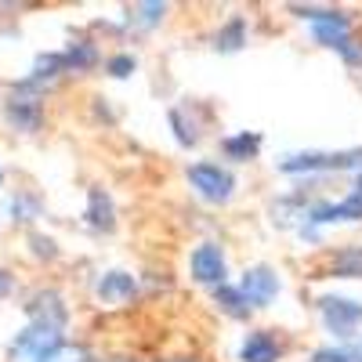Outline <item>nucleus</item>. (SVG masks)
<instances>
[{
    "instance_id": "nucleus-1",
    "label": "nucleus",
    "mask_w": 362,
    "mask_h": 362,
    "mask_svg": "<svg viewBox=\"0 0 362 362\" xmlns=\"http://www.w3.org/2000/svg\"><path fill=\"white\" fill-rule=\"evenodd\" d=\"M62 329H51V326H33L29 322L22 334L11 341L8 348V362H51V355L62 348Z\"/></svg>"
},
{
    "instance_id": "nucleus-2",
    "label": "nucleus",
    "mask_w": 362,
    "mask_h": 362,
    "mask_svg": "<svg viewBox=\"0 0 362 362\" xmlns=\"http://www.w3.org/2000/svg\"><path fill=\"white\" fill-rule=\"evenodd\" d=\"M283 174H319V170H351L362 167V148H348V153H293L276 163Z\"/></svg>"
},
{
    "instance_id": "nucleus-3",
    "label": "nucleus",
    "mask_w": 362,
    "mask_h": 362,
    "mask_svg": "<svg viewBox=\"0 0 362 362\" xmlns=\"http://www.w3.org/2000/svg\"><path fill=\"white\" fill-rule=\"evenodd\" d=\"M189 185L206 203H228L232 192H235V177H232V170H225L218 163H192L189 167Z\"/></svg>"
},
{
    "instance_id": "nucleus-4",
    "label": "nucleus",
    "mask_w": 362,
    "mask_h": 362,
    "mask_svg": "<svg viewBox=\"0 0 362 362\" xmlns=\"http://www.w3.org/2000/svg\"><path fill=\"white\" fill-rule=\"evenodd\" d=\"M319 315L326 322V329L341 341H351L355 329L362 326V300L351 297H322L319 300Z\"/></svg>"
},
{
    "instance_id": "nucleus-5",
    "label": "nucleus",
    "mask_w": 362,
    "mask_h": 362,
    "mask_svg": "<svg viewBox=\"0 0 362 362\" xmlns=\"http://www.w3.org/2000/svg\"><path fill=\"white\" fill-rule=\"evenodd\" d=\"M279 290H283V283H279V276H276L268 264L247 268V272H243V283H239V293L247 297L250 308H268L272 300L279 297Z\"/></svg>"
},
{
    "instance_id": "nucleus-6",
    "label": "nucleus",
    "mask_w": 362,
    "mask_h": 362,
    "mask_svg": "<svg viewBox=\"0 0 362 362\" xmlns=\"http://www.w3.org/2000/svg\"><path fill=\"white\" fill-rule=\"evenodd\" d=\"M189 272L192 279L203 283V286H225V276H228V264H225V250L218 243H199L189 257Z\"/></svg>"
},
{
    "instance_id": "nucleus-7",
    "label": "nucleus",
    "mask_w": 362,
    "mask_h": 362,
    "mask_svg": "<svg viewBox=\"0 0 362 362\" xmlns=\"http://www.w3.org/2000/svg\"><path fill=\"white\" fill-rule=\"evenodd\" d=\"M25 315L33 319V326H51V329H66L69 308L58 290H37L25 305Z\"/></svg>"
},
{
    "instance_id": "nucleus-8",
    "label": "nucleus",
    "mask_w": 362,
    "mask_h": 362,
    "mask_svg": "<svg viewBox=\"0 0 362 362\" xmlns=\"http://www.w3.org/2000/svg\"><path fill=\"white\" fill-rule=\"evenodd\" d=\"M8 119L18 127V131H37L40 119H44V109H40V98L29 95V87L22 83L15 90V98L8 102Z\"/></svg>"
},
{
    "instance_id": "nucleus-9",
    "label": "nucleus",
    "mask_w": 362,
    "mask_h": 362,
    "mask_svg": "<svg viewBox=\"0 0 362 362\" xmlns=\"http://www.w3.org/2000/svg\"><path fill=\"white\" fill-rule=\"evenodd\" d=\"M95 293L98 300H105V305H124V300H131L138 293V279L131 276V272H105V276L95 283Z\"/></svg>"
},
{
    "instance_id": "nucleus-10",
    "label": "nucleus",
    "mask_w": 362,
    "mask_h": 362,
    "mask_svg": "<svg viewBox=\"0 0 362 362\" xmlns=\"http://www.w3.org/2000/svg\"><path fill=\"white\" fill-rule=\"evenodd\" d=\"M279 355H283L279 341L264 334V329H254L243 341V348H239V362H279Z\"/></svg>"
},
{
    "instance_id": "nucleus-11",
    "label": "nucleus",
    "mask_w": 362,
    "mask_h": 362,
    "mask_svg": "<svg viewBox=\"0 0 362 362\" xmlns=\"http://www.w3.org/2000/svg\"><path fill=\"white\" fill-rule=\"evenodd\" d=\"M87 225L98 228V232H112L116 228V206L112 199L105 196V189H90L87 192Z\"/></svg>"
},
{
    "instance_id": "nucleus-12",
    "label": "nucleus",
    "mask_w": 362,
    "mask_h": 362,
    "mask_svg": "<svg viewBox=\"0 0 362 362\" xmlns=\"http://www.w3.org/2000/svg\"><path fill=\"white\" fill-rule=\"evenodd\" d=\"M329 276L337 279H362V247H344L329 254Z\"/></svg>"
},
{
    "instance_id": "nucleus-13",
    "label": "nucleus",
    "mask_w": 362,
    "mask_h": 362,
    "mask_svg": "<svg viewBox=\"0 0 362 362\" xmlns=\"http://www.w3.org/2000/svg\"><path fill=\"white\" fill-rule=\"evenodd\" d=\"M221 148H225V156H228V160L247 163V160H254V156H257V148H261V134H250V131L228 134V138L221 141Z\"/></svg>"
},
{
    "instance_id": "nucleus-14",
    "label": "nucleus",
    "mask_w": 362,
    "mask_h": 362,
    "mask_svg": "<svg viewBox=\"0 0 362 362\" xmlns=\"http://www.w3.org/2000/svg\"><path fill=\"white\" fill-rule=\"evenodd\" d=\"M243 44H247V18H243V15H232V18L218 29L214 47H218V51H225V54H232V51H239Z\"/></svg>"
},
{
    "instance_id": "nucleus-15",
    "label": "nucleus",
    "mask_w": 362,
    "mask_h": 362,
    "mask_svg": "<svg viewBox=\"0 0 362 362\" xmlns=\"http://www.w3.org/2000/svg\"><path fill=\"white\" fill-rule=\"evenodd\" d=\"M62 62H66V73H87L90 66L98 62V47H95V44H87V40L69 44V47L62 51Z\"/></svg>"
},
{
    "instance_id": "nucleus-16",
    "label": "nucleus",
    "mask_w": 362,
    "mask_h": 362,
    "mask_svg": "<svg viewBox=\"0 0 362 362\" xmlns=\"http://www.w3.org/2000/svg\"><path fill=\"white\" fill-rule=\"evenodd\" d=\"M214 300H218V308L232 319H247L250 315V305H247V297L239 293V286H214Z\"/></svg>"
},
{
    "instance_id": "nucleus-17",
    "label": "nucleus",
    "mask_w": 362,
    "mask_h": 362,
    "mask_svg": "<svg viewBox=\"0 0 362 362\" xmlns=\"http://www.w3.org/2000/svg\"><path fill=\"white\" fill-rule=\"evenodd\" d=\"M308 362H362V341H344L341 348H319Z\"/></svg>"
},
{
    "instance_id": "nucleus-18",
    "label": "nucleus",
    "mask_w": 362,
    "mask_h": 362,
    "mask_svg": "<svg viewBox=\"0 0 362 362\" xmlns=\"http://www.w3.org/2000/svg\"><path fill=\"white\" fill-rule=\"evenodd\" d=\"M163 15H167V4H160V0H153V4H138V8L131 11V25L153 29V25L163 22Z\"/></svg>"
},
{
    "instance_id": "nucleus-19",
    "label": "nucleus",
    "mask_w": 362,
    "mask_h": 362,
    "mask_svg": "<svg viewBox=\"0 0 362 362\" xmlns=\"http://www.w3.org/2000/svg\"><path fill=\"white\" fill-rule=\"evenodd\" d=\"M37 214H40V199H37V196L18 192V196L11 199V218H15V221H33Z\"/></svg>"
},
{
    "instance_id": "nucleus-20",
    "label": "nucleus",
    "mask_w": 362,
    "mask_h": 362,
    "mask_svg": "<svg viewBox=\"0 0 362 362\" xmlns=\"http://www.w3.org/2000/svg\"><path fill=\"white\" fill-rule=\"evenodd\" d=\"M134 69H138V58H134V54H112L109 62H105V73H109V76H116V80L131 76Z\"/></svg>"
},
{
    "instance_id": "nucleus-21",
    "label": "nucleus",
    "mask_w": 362,
    "mask_h": 362,
    "mask_svg": "<svg viewBox=\"0 0 362 362\" xmlns=\"http://www.w3.org/2000/svg\"><path fill=\"white\" fill-rule=\"evenodd\" d=\"M51 362H90V355H87V348H76V344H62L54 355H51Z\"/></svg>"
},
{
    "instance_id": "nucleus-22",
    "label": "nucleus",
    "mask_w": 362,
    "mask_h": 362,
    "mask_svg": "<svg viewBox=\"0 0 362 362\" xmlns=\"http://www.w3.org/2000/svg\"><path fill=\"white\" fill-rule=\"evenodd\" d=\"M170 124L177 127V141H181V145H196V138H199V134H196V127H189L185 119H181V112H177V109H170Z\"/></svg>"
},
{
    "instance_id": "nucleus-23",
    "label": "nucleus",
    "mask_w": 362,
    "mask_h": 362,
    "mask_svg": "<svg viewBox=\"0 0 362 362\" xmlns=\"http://www.w3.org/2000/svg\"><path fill=\"white\" fill-rule=\"evenodd\" d=\"M29 243H33V254H40V257H58L54 239H47V235H33Z\"/></svg>"
},
{
    "instance_id": "nucleus-24",
    "label": "nucleus",
    "mask_w": 362,
    "mask_h": 362,
    "mask_svg": "<svg viewBox=\"0 0 362 362\" xmlns=\"http://www.w3.org/2000/svg\"><path fill=\"white\" fill-rule=\"evenodd\" d=\"M11 290H15V279L8 276V272H0V297H8Z\"/></svg>"
},
{
    "instance_id": "nucleus-25",
    "label": "nucleus",
    "mask_w": 362,
    "mask_h": 362,
    "mask_svg": "<svg viewBox=\"0 0 362 362\" xmlns=\"http://www.w3.org/2000/svg\"><path fill=\"white\" fill-rule=\"evenodd\" d=\"M351 196H355V199H358V203H362V174H358V177H355V189H351Z\"/></svg>"
},
{
    "instance_id": "nucleus-26",
    "label": "nucleus",
    "mask_w": 362,
    "mask_h": 362,
    "mask_svg": "<svg viewBox=\"0 0 362 362\" xmlns=\"http://www.w3.org/2000/svg\"><path fill=\"white\" fill-rule=\"evenodd\" d=\"M105 362H134V358H105Z\"/></svg>"
},
{
    "instance_id": "nucleus-27",
    "label": "nucleus",
    "mask_w": 362,
    "mask_h": 362,
    "mask_svg": "<svg viewBox=\"0 0 362 362\" xmlns=\"http://www.w3.org/2000/svg\"><path fill=\"white\" fill-rule=\"evenodd\" d=\"M170 362H196V358H170Z\"/></svg>"
}]
</instances>
